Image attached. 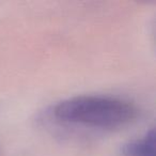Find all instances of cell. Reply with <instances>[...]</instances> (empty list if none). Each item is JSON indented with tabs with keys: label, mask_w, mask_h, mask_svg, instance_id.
<instances>
[{
	"label": "cell",
	"mask_w": 156,
	"mask_h": 156,
	"mask_svg": "<svg viewBox=\"0 0 156 156\" xmlns=\"http://www.w3.org/2000/svg\"><path fill=\"white\" fill-rule=\"evenodd\" d=\"M122 153L124 156H155V133L153 128L140 138L124 144Z\"/></svg>",
	"instance_id": "2"
},
{
	"label": "cell",
	"mask_w": 156,
	"mask_h": 156,
	"mask_svg": "<svg viewBox=\"0 0 156 156\" xmlns=\"http://www.w3.org/2000/svg\"><path fill=\"white\" fill-rule=\"evenodd\" d=\"M49 115L66 125L115 129L135 121L138 108L129 101L108 95H77L52 105Z\"/></svg>",
	"instance_id": "1"
},
{
	"label": "cell",
	"mask_w": 156,
	"mask_h": 156,
	"mask_svg": "<svg viewBox=\"0 0 156 156\" xmlns=\"http://www.w3.org/2000/svg\"><path fill=\"white\" fill-rule=\"evenodd\" d=\"M0 156H2V152H1V147H0Z\"/></svg>",
	"instance_id": "3"
}]
</instances>
